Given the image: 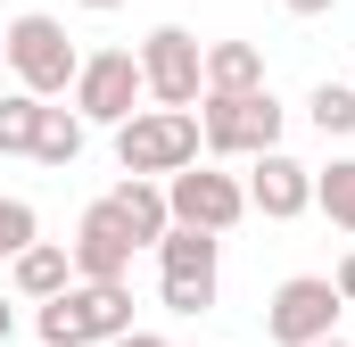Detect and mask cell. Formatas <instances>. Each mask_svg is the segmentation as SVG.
Segmentation results:
<instances>
[{
  "instance_id": "cell-1",
  "label": "cell",
  "mask_w": 355,
  "mask_h": 347,
  "mask_svg": "<svg viewBox=\"0 0 355 347\" xmlns=\"http://www.w3.org/2000/svg\"><path fill=\"white\" fill-rule=\"evenodd\" d=\"M42 347H107L132 331V281H75L67 298L33 306Z\"/></svg>"
},
{
  "instance_id": "cell-2",
  "label": "cell",
  "mask_w": 355,
  "mask_h": 347,
  "mask_svg": "<svg viewBox=\"0 0 355 347\" xmlns=\"http://www.w3.org/2000/svg\"><path fill=\"white\" fill-rule=\"evenodd\" d=\"M0 50H8V75H17L25 99H58V91H75V75H83V50L67 42V25L50 8H25L0 33Z\"/></svg>"
},
{
  "instance_id": "cell-3",
  "label": "cell",
  "mask_w": 355,
  "mask_h": 347,
  "mask_svg": "<svg viewBox=\"0 0 355 347\" xmlns=\"http://www.w3.org/2000/svg\"><path fill=\"white\" fill-rule=\"evenodd\" d=\"M198 108H141L132 124H116V166L132 182H166V174L198 166Z\"/></svg>"
},
{
  "instance_id": "cell-4",
  "label": "cell",
  "mask_w": 355,
  "mask_h": 347,
  "mask_svg": "<svg viewBox=\"0 0 355 347\" xmlns=\"http://www.w3.org/2000/svg\"><path fill=\"white\" fill-rule=\"evenodd\" d=\"M215 289H223V240L174 223V232L157 240V298H166L174 314H207Z\"/></svg>"
},
{
  "instance_id": "cell-5",
  "label": "cell",
  "mask_w": 355,
  "mask_h": 347,
  "mask_svg": "<svg viewBox=\"0 0 355 347\" xmlns=\"http://www.w3.org/2000/svg\"><path fill=\"white\" fill-rule=\"evenodd\" d=\"M198 141L207 158H272L281 149V99L272 91H248V99H198Z\"/></svg>"
},
{
  "instance_id": "cell-6",
  "label": "cell",
  "mask_w": 355,
  "mask_h": 347,
  "mask_svg": "<svg viewBox=\"0 0 355 347\" xmlns=\"http://www.w3.org/2000/svg\"><path fill=\"white\" fill-rule=\"evenodd\" d=\"M339 289H331V273H289L281 289H272L265 306V339L272 347H322L331 331H339Z\"/></svg>"
},
{
  "instance_id": "cell-7",
  "label": "cell",
  "mask_w": 355,
  "mask_h": 347,
  "mask_svg": "<svg viewBox=\"0 0 355 347\" xmlns=\"http://www.w3.org/2000/svg\"><path fill=\"white\" fill-rule=\"evenodd\" d=\"M166 215H174L182 232H215L223 240L248 215V182L223 174V166H182V174H166Z\"/></svg>"
},
{
  "instance_id": "cell-8",
  "label": "cell",
  "mask_w": 355,
  "mask_h": 347,
  "mask_svg": "<svg viewBox=\"0 0 355 347\" xmlns=\"http://www.w3.org/2000/svg\"><path fill=\"white\" fill-rule=\"evenodd\" d=\"M141 99H149V91H141V58H132V50H91L83 75H75V91H67V108H75L83 124H107V133L132 124Z\"/></svg>"
},
{
  "instance_id": "cell-9",
  "label": "cell",
  "mask_w": 355,
  "mask_h": 347,
  "mask_svg": "<svg viewBox=\"0 0 355 347\" xmlns=\"http://www.w3.org/2000/svg\"><path fill=\"white\" fill-rule=\"evenodd\" d=\"M132 58H141V91H149L157 108H198V99H207V50H198V33L157 25Z\"/></svg>"
},
{
  "instance_id": "cell-10",
  "label": "cell",
  "mask_w": 355,
  "mask_h": 347,
  "mask_svg": "<svg viewBox=\"0 0 355 347\" xmlns=\"http://www.w3.org/2000/svg\"><path fill=\"white\" fill-rule=\"evenodd\" d=\"M132 232H124V215L107 207V198H91L83 223H75V240H67V257H75V281H132Z\"/></svg>"
},
{
  "instance_id": "cell-11",
  "label": "cell",
  "mask_w": 355,
  "mask_h": 347,
  "mask_svg": "<svg viewBox=\"0 0 355 347\" xmlns=\"http://www.w3.org/2000/svg\"><path fill=\"white\" fill-rule=\"evenodd\" d=\"M314 207V166H297V158H257L248 166V215H265V223H297Z\"/></svg>"
},
{
  "instance_id": "cell-12",
  "label": "cell",
  "mask_w": 355,
  "mask_h": 347,
  "mask_svg": "<svg viewBox=\"0 0 355 347\" xmlns=\"http://www.w3.org/2000/svg\"><path fill=\"white\" fill-rule=\"evenodd\" d=\"M8 281H17V298L50 306V298H67V289H75V257H67L58 240H33L25 257H8Z\"/></svg>"
},
{
  "instance_id": "cell-13",
  "label": "cell",
  "mask_w": 355,
  "mask_h": 347,
  "mask_svg": "<svg viewBox=\"0 0 355 347\" xmlns=\"http://www.w3.org/2000/svg\"><path fill=\"white\" fill-rule=\"evenodd\" d=\"M265 83V50L257 42H207V99H248Z\"/></svg>"
},
{
  "instance_id": "cell-14",
  "label": "cell",
  "mask_w": 355,
  "mask_h": 347,
  "mask_svg": "<svg viewBox=\"0 0 355 347\" xmlns=\"http://www.w3.org/2000/svg\"><path fill=\"white\" fill-rule=\"evenodd\" d=\"M107 207L124 215V232H132L141 248H157V240L174 232V215H166V182H132V174H124V182L107 190Z\"/></svg>"
},
{
  "instance_id": "cell-15",
  "label": "cell",
  "mask_w": 355,
  "mask_h": 347,
  "mask_svg": "<svg viewBox=\"0 0 355 347\" xmlns=\"http://www.w3.org/2000/svg\"><path fill=\"white\" fill-rule=\"evenodd\" d=\"M83 141H91V124L75 108H42V124H33V158H42V166H75Z\"/></svg>"
},
{
  "instance_id": "cell-16",
  "label": "cell",
  "mask_w": 355,
  "mask_h": 347,
  "mask_svg": "<svg viewBox=\"0 0 355 347\" xmlns=\"http://www.w3.org/2000/svg\"><path fill=\"white\" fill-rule=\"evenodd\" d=\"M50 99H25V91H0V158H33V124H42Z\"/></svg>"
},
{
  "instance_id": "cell-17",
  "label": "cell",
  "mask_w": 355,
  "mask_h": 347,
  "mask_svg": "<svg viewBox=\"0 0 355 347\" xmlns=\"http://www.w3.org/2000/svg\"><path fill=\"white\" fill-rule=\"evenodd\" d=\"M314 207H322L339 232H355V158H331V166L314 174Z\"/></svg>"
},
{
  "instance_id": "cell-18",
  "label": "cell",
  "mask_w": 355,
  "mask_h": 347,
  "mask_svg": "<svg viewBox=\"0 0 355 347\" xmlns=\"http://www.w3.org/2000/svg\"><path fill=\"white\" fill-rule=\"evenodd\" d=\"M306 116H314L322 141H331V133H355V83H314L306 91Z\"/></svg>"
},
{
  "instance_id": "cell-19",
  "label": "cell",
  "mask_w": 355,
  "mask_h": 347,
  "mask_svg": "<svg viewBox=\"0 0 355 347\" xmlns=\"http://www.w3.org/2000/svg\"><path fill=\"white\" fill-rule=\"evenodd\" d=\"M33 240H42V215L25 198H0V257H25Z\"/></svg>"
},
{
  "instance_id": "cell-20",
  "label": "cell",
  "mask_w": 355,
  "mask_h": 347,
  "mask_svg": "<svg viewBox=\"0 0 355 347\" xmlns=\"http://www.w3.org/2000/svg\"><path fill=\"white\" fill-rule=\"evenodd\" d=\"M331 289H339V306H355V248L339 257V273H331Z\"/></svg>"
},
{
  "instance_id": "cell-21",
  "label": "cell",
  "mask_w": 355,
  "mask_h": 347,
  "mask_svg": "<svg viewBox=\"0 0 355 347\" xmlns=\"http://www.w3.org/2000/svg\"><path fill=\"white\" fill-rule=\"evenodd\" d=\"M107 347H174V339H157V331H124V339H107Z\"/></svg>"
},
{
  "instance_id": "cell-22",
  "label": "cell",
  "mask_w": 355,
  "mask_h": 347,
  "mask_svg": "<svg viewBox=\"0 0 355 347\" xmlns=\"http://www.w3.org/2000/svg\"><path fill=\"white\" fill-rule=\"evenodd\" d=\"M289 17H322V8H339V0H281Z\"/></svg>"
},
{
  "instance_id": "cell-23",
  "label": "cell",
  "mask_w": 355,
  "mask_h": 347,
  "mask_svg": "<svg viewBox=\"0 0 355 347\" xmlns=\"http://www.w3.org/2000/svg\"><path fill=\"white\" fill-rule=\"evenodd\" d=\"M17 339V298H0V347Z\"/></svg>"
},
{
  "instance_id": "cell-24",
  "label": "cell",
  "mask_w": 355,
  "mask_h": 347,
  "mask_svg": "<svg viewBox=\"0 0 355 347\" xmlns=\"http://www.w3.org/2000/svg\"><path fill=\"white\" fill-rule=\"evenodd\" d=\"M75 8H91V17H116V8H124V0H75Z\"/></svg>"
},
{
  "instance_id": "cell-25",
  "label": "cell",
  "mask_w": 355,
  "mask_h": 347,
  "mask_svg": "<svg viewBox=\"0 0 355 347\" xmlns=\"http://www.w3.org/2000/svg\"><path fill=\"white\" fill-rule=\"evenodd\" d=\"M322 347H355V339H339V331H331V339H322Z\"/></svg>"
},
{
  "instance_id": "cell-26",
  "label": "cell",
  "mask_w": 355,
  "mask_h": 347,
  "mask_svg": "<svg viewBox=\"0 0 355 347\" xmlns=\"http://www.w3.org/2000/svg\"><path fill=\"white\" fill-rule=\"evenodd\" d=\"M0 75H8V50H0Z\"/></svg>"
}]
</instances>
